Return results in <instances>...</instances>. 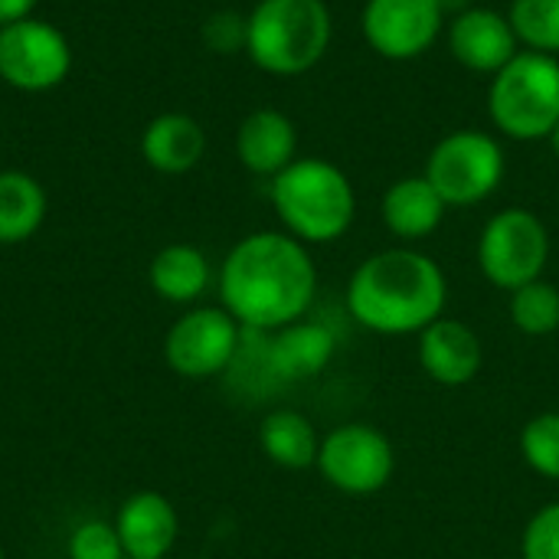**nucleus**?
<instances>
[{"label":"nucleus","instance_id":"f257e3e1","mask_svg":"<svg viewBox=\"0 0 559 559\" xmlns=\"http://www.w3.org/2000/svg\"><path fill=\"white\" fill-rule=\"evenodd\" d=\"M219 305L246 331H278L308 318L318 298V265L311 249L285 229L242 236L223 259Z\"/></svg>","mask_w":559,"mask_h":559},{"label":"nucleus","instance_id":"f03ea898","mask_svg":"<svg viewBox=\"0 0 559 559\" xmlns=\"http://www.w3.org/2000/svg\"><path fill=\"white\" fill-rule=\"evenodd\" d=\"M449 278L442 265L413 249L393 246L367 255L347 282L350 318L383 337L419 334L445 314Z\"/></svg>","mask_w":559,"mask_h":559},{"label":"nucleus","instance_id":"7ed1b4c3","mask_svg":"<svg viewBox=\"0 0 559 559\" xmlns=\"http://www.w3.org/2000/svg\"><path fill=\"white\" fill-rule=\"evenodd\" d=\"M272 210L288 236L305 246L344 239L357 219V190L350 177L324 157H298L269 180Z\"/></svg>","mask_w":559,"mask_h":559},{"label":"nucleus","instance_id":"20e7f679","mask_svg":"<svg viewBox=\"0 0 559 559\" xmlns=\"http://www.w3.org/2000/svg\"><path fill=\"white\" fill-rule=\"evenodd\" d=\"M246 20V56L255 69L275 79L311 72L334 39V13L328 0H259Z\"/></svg>","mask_w":559,"mask_h":559},{"label":"nucleus","instance_id":"39448f33","mask_svg":"<svg viewBox=\"0 0 559 559\" xmlns=\"http://www.w3.org/2000/svg\"><path fill=\"white\" fill-rule=\"evenodd\" d=\"M488 118L508 141H547L559 124V59L521 49L488 82Z\"/></svg>","mask_w":559,"mask_h":559},{"label":"nucleus","instance_id":"423d86ee","mask_svg":"<svg viewBox=\"0 0 559 559\" xmlns=\"http://www.w3.org/2000/svg\"><path fill=\"white\" fill-rule=\"evenodd\" d=\"M449 210H472L498 193L508 174L501 138L481 128H459L436 141L423 167Z\"/></svg>","mask_w":559,"mask_h":559},{"label":"nucleus","instance_id":"0eeeda50","mask_svg":"<svg viewBox=\"0 0 559 559\" xmlns=\"http://www.w3.org/2000/svg\"><path fill=\"white\" fill-rule=\"evenodd\" d=\"M478 269L498 292H518L544 278L550 262V229L547 223L524 206L498 210L478 236Z\"/></svg>","mask_w":559,"mask_h":559},{"label":"nucleus","instance_id":"6e6552de","mask_svg":"<svg viewBox=\"0 0 559 559\" xmlns=\"http://www.w3.org/2000/svg\"><path fill=\"white\" fill-rule=\"evenodd\" d=\"M314 468L334 491L350 498H370L393 481L396 449L383 429L370 423H344L321 436Z\"/></svg>","mask_w":559,"mask_h":559},{"label":"nucleus","instance_id":"1a4fd4ad","mask_svg":"<svg viewBox=\"0 0 559 559\" xmlns=\"http://www.w3.org/2000/svg\"><path fill=\"white\" fill-rule=\"evenodd\" d=\"M242 344V324L223 305H193L183 311L167 337L164 360L183 380L226 377Z\"/></svg>","mask_w":559,"mask_h":559},{"label":"nucleus","instance_id":"9d476101","mask_svg":"<svg viewBox=\"0 0 559 559\" xmlns=\"http://www.w3.org/2000/svg\"><path fill=\"white\" fill-rule=\"evenodd\" d=\"M72 72L69 36L39 16L0 26V79L16 92H49Z\"/></svg>","mask_w":559,"mask_h":559},{"label":"nucleus","instance_id":"9b49d317","mask_svg":"<svg viewBox=\"0 0 559 559\" xmlns=\"http://www.w3.org/2000/svg\"><path fill=\"white\" fill-rule=\"evenodd\" d=\"M445 10L439 0H367L360 10L364 43L390 62H413L445 36Z\"/></svg>","mask_w":559,"mask_h":559},{"label":"nucleus","instance_id":"f8f14e48","mask_svg":"<svg viewBox=\"0 0 559 559\" xmlns=\"http://www.w3.org/2000/svg\"><path fill=\"white\" fill-rule=\"evenodd\" d=\"M445 46L462 69L475 75H488V79L501 72L521 52V43L514 36L508 13L485 7V3L449 16Z\"/></svg>","mask_w":559,"mask_h":559},{"label":"nucleus","instance_id":"ddd939ff","mask_svg":"<svg viewBox=\"0 0 559 559\" xmlns=\"http://www.w3.org/2000/svg\"><path fill=\"white\" fill-rule=\"evenodd\" d=\"M416 360L432 383L459 390L481 373L485 344L472 324L442 314L416 334Z\"/></svg>","mask_w":559,"mask_h":559},{"label":"nucleus","instance_id":"4468645a","mask_svg":"<svg viewBox=\"0 0 559 559\" xmlns=\"http://www.w3.org/2000/svg\"><path fill=\"white\" fill-rule=\"evenodd\" d=\"M111 524L128 559H167L180 540V514L160 491H134L121 501Z\"/></svg>","mask_w":559,"mask_h":559},{"label":"nucleus","instance_id":"2eb2a0df","mask_svg":"<svg viewBox=\"0 0 559 559\" xmlns=\"http://www.w3.org/2000/svg\"><path fill=\"white\" fill-rule=\"evenodd\" d=\"M236 157L255 177H278L298 154V128L278 108H255L236 128Z\"/></svg>","mask_w":559,"mask_h":559},{"label":"nucleus","instance_id":"dca6fc26","mask_svg":"<svg viewBox=\"0 0 559 559\" xmlns=\"http://www.w3.org/2000/svg\"><path fill=\"white\" fill-rule=\"evenodd\" d=\"M445 213H449V206L439 197V190L426 180V174H409V177L393 180L380 200L383 226L403 246L436 236Z\"/></svg>","mask_w":559,"mask_h":559},{"label":"nucleus","instance_id":"f3484780","mask_svg":"<svg viewBox=\"0 0 559 559\" xmlns=\"http://www.w3.org/2000/svg\"><path fill=\"white\" fill-rule=\"evenodd\" d=\"M141 157L157 174H190L206 157V131L193 115L164 111L147 121L141 134Z\"/></svg>","mask_w":559,"mask_h":559},{"label":"nucleus","instance_id":"a211bd4d","mask_svg":"<svg viewBox=\"0 0 559 559\" xmlns=\"http://www.w3.org/2000/svg\"><path fill=\"white\" fill-rule=\"evenodd\" d=\"M147 282L170 305H197L213 285V265L203 249L190 242H170L151 259Z\"/></svg>","mask_w":559,"mask_h":559},{"label":"nucleus","instance_id":"6ab92c4d","mask_svg":"<svg viewBox=\"0 0 559 559\" xmlns=\"http://www.w3.org/2000/svg\"><path fill=\"white\" fill-rule=\"evenodd\" d=\"M259 449L262 455L288 472H305L318 465L321 432L298 409H272L259 423Z\"/></svg>","mask_w":559,"mask_h":559},{"label":"nucleus","instance_id":"aec40b11","mask_svg":"<svg viewBox=\"0 0 559 559\" xmlns=\"http://www.w3.org/2000/svg\"><path fill=\"white\" fill-rule=\"evenodd\" d=\"M46 190L26 170H0V246H20L46 223Z\"/></svg>","mask_w":559,"mask_h":559},{"label":"nucleus","instance_id":"412c9836","mask_svg":"<svg viewBox=\"0 0 559 559\" xmlns=\"http://www.w3.org/2000/svg\"><path fill=\"white\" fill-rule=\"evenodd\" d=\"M508 311L524 337H550L559 331V288L547 278L521 285L511 292Z\"/></svg>","mask_w":559,"mask_h":559},{"label":"nucleus","instance_id":"4be33fe9","mask_svg":"<svg viewBox=\"0 0 559 559\" xmlns=\"http://www.w3.org/2000/svg\"><path fill=\"white\" fill-rule=\"evenodd\" d=\"M508 20L521 49L559 59V0H511Z\"/></svg>","mask_w":559,"mask_h":559},{"label":"nucleus","instance_id":"5701e85b","mask_svg":"<svg viewBox=\"0 0 559 559\" xmlns=\"http://www.w3.org/2000/svg\"><path fill=\"white\" fill-rule=\"evenodd\" d=\"M521 459L524 465L547 478V481H559V413H537L534 419L524 423L521 439H518Z\"/></svg>","mask_w":559,"mask_h":559},{"label":"nucleus","instance_id":"b1692460","mask_svg":"<svg viewBox=\"0 0 559 559\" xmlns=\"http://www.w3.org/2000/svg\"><path fill=\"white\" fill-rule=\"evenodd\" d=\"M69 559H128L111 521H82L66 540Z\"/></svg>","mask_w":559,"mask_h":559},{"label":"nucleus","instance_id":"393cba45","mask_svg":"<svg viewBox=\"0 0 559 559\" xmlns=\"http://www.w3.org/2000/svg\"><path fill=\"white\" fill-rule=\"evenodd\" d=\"M518 559H559V501L537 508L521 534Z\"/></svg>","mask_w":559,"mask_h":559},{"label":"nucleus","instance_id":"a878e982","mask_svg":"<svg viewBox=\"0 0 559 559\" xmlns=\"http://www.w3.org/2000/svg\"><path fill=\"white\" fill-rule=\"evenodd\" d=\"M246 29H249L246 13H239V10H216V13H210L203 20V43L216 56L246 52Z\"/></svg>","mask_w":559,"mask_h":559},{"label":"nucleus","instance_id":"bb28decb","mask_svg":"<svg viewBox=\"0 0 559 559\" xmlns=\"http://www.w3.org/2000/svg\"><path fill=\"white\" fill-rule=\"evenodd\" d=\"M36 7H39V0H0V26H10V23L33 16Z\"/></svg>","mask_w":559,"mask_h":559},{"label":"nucleus","instance_id":"cd10ccee","mask_svg":"<svg viewBox=\"0 0 559 559\" xmlns=\"http://www.w3.org/2000/svg\"><path fill=\"white\" fill-rule=\"evenodd\" d=\"M439 7L445 10V16H455V13H465V10L478 7V0H439Z\"/></svg>","mask_w":559,"mask_h":559},{"label":"nucleus","instance_id":"c85d7f7f","mask_svg":"<svg viewBox=\"0 0 559 559\" xmlns=\"http://www.w3.org/2000/svg\"><path fill=\"white\" fill-rule=\"evenodd\" d=\"M547 141H550V151H554V157H557V160H559V124H557V128H554V134H550Z\"/></svg>","mask_w":559,"mask_h":559},{"label":"nucleus","instance_id":"c756f323","mask_svg":"<svg viewBox=\"0 0 559 559\" xmlns=\"http://www.w3.org/2000/svg\"><path fill=\"white\" fill-rule=\"evenodd\" d=\"M0 559H7V557H3V547H0Z\"/></svg>","mask_w":559,"mask_h":559},{"label":"nucleus","instance_id":"7c9ffc66","mask_svg":"<svg viewBox=\"0 0 559 559\" xmlns=\"http://www.w3.org/2000/svg\"><path fill=\"white\" fill-rule=\"evenodd\" d=\"M495 559H501V557H495Z\"/></svg>","mask_w":559,"mask_h":559}]
</instances>
